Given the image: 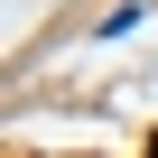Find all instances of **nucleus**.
I'll return each instance as SVG.
<instances>
[{"label":"nucleus","instance_id":"f257e3e1","mask_svg":"<svg viewBox=\"0 0 158 158\" xmlns=\"http://www.w3.org/2000/svg\"><path fill=\"white\" fill-rule=\"evenodd\" d=\"M139 19H149V10H139V0H121V10H112V19H93V37H130Z\"/></svg>","mask_w":158,"mask_h":158}]
</instances>
